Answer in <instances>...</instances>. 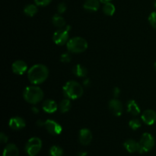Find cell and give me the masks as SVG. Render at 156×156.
Instances as JSON below:
<instances>
[{"mask_svg":"<svg viewBox=\"0 0 156 156\" xmlns=\"http://www.w3.org/2000/svg\"><path fill=\"white\" fill-rule=\"evenodd\" d=\"M48 76V68L43 64L34 65L27 72V77L30 82L36 85L45 82Z\"/></svg>","mask_w":156,"mask_h":156,"instance_id":"cell-1","label":"cell"},{"mask_svg":"<svg viewBox=\"0 0 156 156\" xmlns=\"http://www.w3.org/2000/svg\"><path fill=\"white\" fill-rule=\"evenodd\" d=\"M23 97L27 103L36 105L42 101L44 98V91L37 85L27 86L24 88Z\"/></svg>","mask_w":156,"mask_h":156,"instance_id":"cell-2","label":"cell"},{"mask_svg":"<svg viewBox=\"0 0 156 156\" xmlns=\"http://www.w3.org/2000/svg\"><path fill=\"white\" fill-rule=\"evenodd\" d=\"M63 94L69 99H78L83 94V88L79 82L76 81H69L62 88Z\"/></svg>","mask_w":156,"mask_h":156,"instance_id":"cell-3","label":"cell"},{"mask_svg":"<svg viewBox=\"0 0 156 156\" xmlns=\"http://www.w3.org/2000/svg\"><path fill=\"white\" fill-rule=\"evenodd\" d=\"M67 50L70 53H80L85 51L88 48V43L86 40L81 37H75L69 40L66 44Z\"/></svg>","mask_w":156,"mask_h":156,"instance_id":"cell-4","label":"cell"},{"mask_svg":"<svg viewBox=\"0 0 156 156\" xmlns=\"http://www.w3.org/2000/svg\"><path fill=\"white\" fill-rule=\"evenodd\" d=\"M140 143V150L139 153L143 154L149 152L155 146V139L149 133H145L143 134Z\"/></svg>","mask_w":156,"mask_h":156,"instance_id":"cell-5","label":"cell"},{"mask_svg":"<svg viewBox=\"0 0 156 156\" xmlns=\"http://www.w3.org/2000/svg\"><path fill=\"white\" fill-rule=\"evenodd\" d=\"M71 30V26L67 25L63 28H59L54 32L53 35V41L56 45L62 46L69 41V34Z\"/></svg>","mask_w":156,"mask_h":156,"instance_id":"cell-6","label":"cell"},{"mask_svg":"<svg viewBox=\"0 0 156 156\" xmlns=\"http://www.w3.org/2000/svg\"><path fill=\"white\" fill-rule=\"evenodd\" d=\"M42 148V141L38 137H32L27 142L25 152L29 156H36Z\"/></svg>","mask_w":156,"mask_h":156,"instance_id":"cell-7","label":"cell"},{"mask_svg":"<svg viewBox=\"0 0 156 156\" xmlns=\"http://www.w3.org/2000/svg\"><path fill=\"white\" fill-rule=\"evenodd\" d=\"M44 126L47 130V132L52 135H59L62 131V126L59 123L53 120H47L44 122Z\"/></svg>","mask_w":156,"mask_h":156,"instance_id":"cell-8","label":"cell"},{"mask_svg":"<svg viewBox=\"0 0 156 156\" xmlns=\"http://www.w3.org/2000/svg\"><path fill=\"white\" fill-rule=\"evenodd\" d=\"M109 109L114 116L120 117L123 113V105L117 98L111 99L109 101Z\"/></svg>","mask_w":156,"mask_h":156,"instance_id":"cell-9","label":"cell"},{"mask_svg":"<svg viewBox=\"0 0 156 156\" xmlns=\"http://www.w3.org/2000/svg\"><path fill=\"white\" fill-rule=\"evenodd\" d=\"M142 120L147 125H153L156 122V112L153 110H146L142 114Z\"/></svg>","mask_w":156,"mask_h":156,"instance_id":"cell-10","label":"cell"},{"mask_svg":"<svg viewBox=\"0 0 156 156\" xmlns=\"http://www.w3.org/2000/svg\"><path fill=\"white\" fill-rule=\"evenodd\" d=\"M92 140V133L91 130L83 128L79 131V142L83 146H88Z\"/></svg>","mask_w":156,"mask_h":156,"instance_id":"cell-11","label":"cell"},{"mask_svg":"<svg viewBox=\"0 0 156 156\" xmlns=\"http://www.w3.org/2000/svg\"><path fill=\"white\" fill-rule=\"evenodd\" d=\"M12 69L15 74L21 76V75L24 74L25 72H27V65L24 61L16 60L12 63Z\"/></svg>","mask_w":156,"mask_h":156,"instance_id":"cell-12","label":"cell"},{"mask_svg":"<svg viewBox=\"0 0 156 156\" xmlns=\"http://www.w3.org/2000/svg\"><path fill=\"white\" fill-rule=\"evenodd\" d=\"M9 125L14 130H20L25 127L26 123L23 118L20 117H14L9 120Z\"/></svg>","mask_w":156,"mask_h":156,"instance_id":"cell-13","label":"cell"},{"mask_svg":"<svg viewBox=\"0 0 156 156\" xmlns=\"http://www.w3.org/2000/svg\"><path fill=\"white\" fill-rule=\"evenodd\" d=\"M124 148L129 153L139 152L140 150V143L133 140H127L123 143Z\"/></svg>","mask_w":156,"mask_h":156,"instance_id":"cell-14","label":"cell"},{"mask_svg":"<svg viewBox=\"0 0 156 156\" xmlns=\"http://www.w3.org/2000/svg\"><path fill=\"white\" fill-rule=\"evenodd\" d=\"M59 105L53 100H47L43 104V110L48 114H53L57 111Z\"/></svg>","mask_w":156,"mask_h":156,"instance_id":"cell-15","label":"cell"},{"mask_svg":"<svg viewBox=\"0 0 156 156\" xmlns=\"http://www.w3.org/2000/svg\"><path fill=\"white\" fill-rule=\"evenodd\" d=\"M18 155H19L18 148L12 143H10L5 146L2 153V156H18Z\"/></svg>","mask_w":156,"mask_h":156,"instance_id":"cell-16","label":"cell"},{"mask_svg":"<svg viewBox=\"0 0 156 156\" xmlns=\"http://www.w3.org/2000/svg\"><path fill=\"white\" fill-rule=\"evenodd\" d=\"M99 2V0H86L83 5L84 9L89 12H96L100 6Z\"/></svg>","mask_w":156,"mask_h":156,"instance_id":"cell-17","label":"cell"},{"mask_svg":"<svg viewBox=\"0 0 156 156\" xmlns=\"http://www.w3.org/2000/svg\"><path fill=\"white\" fill-rule=\"evenodd\" d=\"M127 111L133 116H137L140 114V108L134 100H130L127 102Z\"/></svg>","mask_w":156,"mask_h":156,"instance_id":"cell-18","label":"cell"},{"mask_svg":"<svg viewBox=\"0 0 156 156\" xmlns=\"http://www.w3.org/2000/svg\"><path fill=\"white\" fill-rule=\"evenodd\" d=\"M73 73H74L75 76H78V77L83 78L87 76L88 70H87L85 67L82 66L80 64H77V65H76L73 68Z\"/></svg>","mask_w":156,"mask_h":156,"instance_id":"cell-19","label":"cell"},{"mask_svg":"<svg viewBox=\"0 0 156 156\" xmlns=\"http://www.w3.org/2000/svg\"><path fill=\"white\" fill-rule=\"evenodd\" d=\"M52 23L57 28H63L66 26V21L60 15L56 14L52 18Z\"/></svg>","mask_w":156,"mask_h":156,"instance_id":"cell-20","label":"cell"},{"mask_svg":"<svg viewBox=\"0 0 156 156\" xmlns=\"http://www.w3.org/2000/svg\"><path fill=\"white\" fill-rule=\"evenodd\" d=\"M72 104L70 101V99L66 98L63 99L62 101L59 103V109L60 111V112L62 113H66L71 109Z\"/></svg>","mask_w":156,"mask_h":156,"instance_id":"cell-21","label":"cell"},{"mask_svg":"<svg viewBox=\"0 0 156 156\" xmlns=\"http://www.w3.org/2000/svg\"><path fill=\"white\" fill-rule=\"evenodd\" d=\"M115 10V6L111 2H110L105 3V5L103 6V12L106 15H108V16H112V15H114Z\"/></svg>","mask_w":156,"mask_h":156,"instance_id":"cell-22","label":"cell"},{"mask_svg":"<svg viewBox=\"0 0 156 156\" xmlns=\"http://www.w3.org/2000/svg\"><path fill=\"white\" fill-rule=\"evenodd\" d=\"M24 12L26 15H27V16L33 17L34 15H36L37 12V7L36 5H27L25 6V8L24 9Z\"/></svg>","mask_w":156,"mask_h":156,"instance_id":"cell-23","label":"cell"},{"mask_svg":"<svg viewBox=\"0 0 156 156\" xmlns=\"http://www.w3.org/2000/svg\"><path fill=\"white\" fill-rule=\"evenodd\" d=\"M50 155L51 156H62L63 150L58 146H53L50 149Z\"/></svg>","mask_w":156,"mask_h":156,"instance_id":"cell-24","label":"cell"},{"mask_svg":"<svg viewBox=\"0 0 156 156\" xmlns=\"http://www.w3.org/2000/svg\"><path fill=\"white\" fill-rule=\"evenodd\" d=\"M141 122L139 119H133L129 122V126L133 130H136L139 128L141 127Z\"/></svg>","mask_w":156,"mask_h":156,"instance_id":"cell-25","label":"cell"},{"mask_svg":"<svg viewBox=\"0 0 156 156\" xmlns=\"http://www.w3.org/2000/svg\"><path fill=\"white\" fill-rule=\"evenodd\" d=\"M149 22L153 28L156 29V12H152L149 16Z\"/></svg>","mask_w":156,"mask_h":156,"instance_id":"cell-26","label":"cell"},{"mask_svg":"<svg viewBox=\"0 0 156 156\" xmlns=\"http://www.w3.org/2000/svg\"><path fill=\"white\" fill-rule=\"evenodd\" d=\"M60 61L64 63H69L71 61V56L69 53H65L61 55Z\"/></svg>","mask_w":156,"mask_h":156,"instance_id":"cell-27","label":"cell"},{"mask_svg":"<svg viewBox=\"0 0 156 156\" xmlns=\"http://www.w3.org/2000/svg\"><path fill=\"white\" fill-rule=\"evenodd\" d=\"M52 2V0H34V2L38 6H47Z\"/></svg>","mask_w":156,"mask_h":156,"instance_id":"cell-28","label":"cell"},{"mask_svg":"<svg viewBox=\"0 0 156 156\" xmlns=\"http://www.w3.org/2000/svg\"><path fill=\"white\" fill-rule=\"evenodd\" d=\"M66 5L65 4L64 2H61L57 6V11H58V13L59 14H62L66 11Z\"/></svg>","mask_w":156,"mask_h":156,"instance_id":"cell-29","label":"cell"},{"mask_svg":"<svg viewBox=\"0 0 156 156\" xmlns=\"http://www.w3.org/2000/svg\"><path fill=\"white\" fill-rule=\"evenodd\" d=\"M0 141H1L2 143H6L8 142V136L4 133H1V135H0Z\"/></svg>","mask_w":156,"mask_h":156,"instance_id":"cell-30","label":"cell"},{"mask_svg":"<svg viewBox=\"0 0 156 156\" xmlns=\"http://www.w3.org/2000/svg\"><path fill=\"white\" fill-rule=\"evenodd\" d=\"M113 94H114V97H115L116 98H117L118 97V96L120 95V88H117V87H116V88H114V91H113Z\"/></svg>","mask_w":156,"mask_h":156,"instance_id":"cell-31","label":"cell"},{"mask_svg":"<svg viewBox=\"0 0 156 156\" xmlns=\"http://www.w3.org/2000/svg\"><path fill=\"white\" fill-rule=\"evenodd\" d=\"M83 84L85 86L88 87L90 85V79H85V80L83 81Z\"/></svg>","mask_w":156,"mask_h":156,"instance_id":"cell-32","label":"cell"},{"mask_svg":"<svg viewBox=\"0 0 156 156\" xmlns=\"http://www.w3.org/2000/svg\"><path fill=\"white\" fill-rule=\"evenodd\" d=\"M31 111H32V112L35 114H37L39 113V109H38L37 108H35V107H33V108H32Z\"/></svg>","mask_w":156,"mask_h":156,"instance_id":"cell-33","label":"cell"},{"mask_svg":"<svg viewBox=\"0 0 156 156\" xmlns=\"http://www.w3.org/2000/svg\"><path fill=\"white\" fill-rule=\"evenodd\" d=\"M44 122L41 121V120H39L37 121V125L38 126H44Z\"/></svg>","mask_w":156,"mask_h":156,"instance_id":"cell-34","label":"cell"},{"mask_svg":"<svg viewBox=\"0 0 156 156\" xmlns=\"http://www.w3.org/2000/svg\"><path fill=\"white\" fill-rule=\"evenodd\" d=\"M87 155V152H80L79 153V155L78 156H86Z\"/></svg>","mask_w":156,"mask_h":156,"instance_id":"cell-35","label":"cell"},{"mask_svg":"<svg viewBox=\"0 0 156 156\" xmlns=\"http://www.w3.org/2000/svg\"><path fill=\"white\" fill-rule=\"evenodd\" d=\"M99 1H100L101 2H102V3H104V4H105V3L110 2H111V0H99Z\"/></svg>","mask_w":156,"mask_h":156,"instance_id":"cell-36","label":"cell"},{"mask_svg":"<svg viewBox=\"0 0 156 156\" xmlns=\"http://www.w3.org/2000/svg\"><path fill=\"white\" fill-rule=\"evenodd\" d=\"M154 6H155V8L156 9V0H155V2H154Z\"/></svg>","mask_w":156,"mask_h":156,"instance_id":"cell-37","label":"cell"},{"mask_svg":"<svg viewBox=\"0 0 156 156\" xmlns=\"http://www.w3.org/2000/svg\"><path fill=\"white\" fill-rule=\"evenodd\" d=\"M154 66H155V70H156V62H155V65H154Z\"/></svg>","mask_w":156,"mask_h":156,"instance_id":"cell-38","label":"cell"}]
</instances>
